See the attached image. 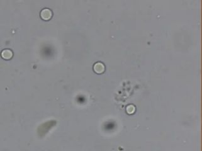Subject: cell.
<instances>
[{
  "mask_svg": "<svg viewBox=\"0 0 202 151\" xmlns=\"http://www.w3.org/2000/svg\"><path fill=\"white\" fill-rule=\"evenodd\" d=\"M1 55L2 57L5 59H10V58H11L13 54L9 50H5L4 51L2 52L1 53Z\"/></svg>",
  "mask_w": 202,
  "mask_h": 151,
  "instance_id": "obj_2",
  "label": "cell"
},
{
  "mask_svg": "<svg viewBox=\"0 0 202 151\" xmlns=\"http://www.w3.org/2000/svg\"><path fill=\"white\" fill-rule=\"evenodd\" d=\"M40 15L43 20H49L52 17V12L48 9H45L42 11Z\"/></svg>",
  "mask_w": 202,
  "mask_h": 151,
  "instance_id": "obj_1",
  "label": "cell"
},
{
  "mask_svg": "<svg viewBox=\"0 0 202 151\" xmlns=\"http://www.w3.org/2000/svg\"><path fill=\"white\" fill-rule=\"evenodd\" d=\"M94 69L98 73H101L104 71V66L101 63H97L94 67Z\"/></svg>",
  "mask_w": 202,
  "mask_h": 151,
  "instance_id": "obj_3",
  "label": "cell"
}]
</instances>
